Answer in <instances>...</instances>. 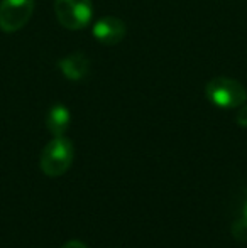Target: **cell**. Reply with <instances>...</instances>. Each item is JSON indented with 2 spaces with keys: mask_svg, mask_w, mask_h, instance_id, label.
I'll return each mask as SVG.
<instances>
[{
  "mask_svg": "<svg viewBox=\"0 0 247 248\" xmlns=\"http://www.w3.org/2000/svg\"><path fill=\"white\" fill-rule=\"evenodd\" d=\"M58 68L65 75V78L71 79V81H82L90 71V59L83 52H73V54L60 59Z\"/></svg>",
  "mask_w": 247,
  "mask_h": 248,
  "instance_id": "8992f818",
  "label": "cell"
},
{
  "mask_svg": "<svg viewBox=\"0 0 247 248\" xmlns=\"http://www.w3.org/2000/svg\"><path fill=\"white\" fill-rule=\"evenodd\" d=\"M54 12L65 29L80 31L92 20L93 5L92 0H56Z\"/></svg>",
  "mask_w": 247,
  "mask_h": 248,
  "instance_id": "3957f363",
  "label": "cell"
},
{
  "mask_svg": "<svg viewBox=\"0 0 247 248\" xmlns=\"http://www.w3.org/2000/svg\"><path fill=\"white\" fill-rule=\"evenodd\" d=\"M75 157V149L69 139L53 137L41 152L39 167L49 177H60L69 170Z\"/></svg>",
  "mask_w": 247,
  "mask_h": 248,
  "instance_id": "6da1fadb",
  "label": "cell"
},
{
  "mask_svg": "<svg viewBox=\"0 0 247 248\" xmlns=\"http://www.w3.org/2000/svg\"><path fill=\"white\" fill-rule=\"evenodd\" d=\"M241 216H244V218L247 219V196L244 199V202H242V215Z\"/></svg>",
  "mask_w": 247,
  "mask_h": 248,
  "instance_id": "8fae6325",
  "label": "cell"
},
{
  "mask_svg": "<svg viewBox=\"0 0 247 248\" xmlns=\"http://www.w3.org/2000/svg\"><path fill=\"white\" fill-rule=\"evenodd\" d=\"M205 95L210 100L212 105L224 110H232V108H239L247 101L246 88L239 81L232 78H214L207 83L205 88Z\"/></svg>",
  "mask_w": 247,
  "mask_h": 248,
  "instance_id": "7a4b0ae2",
  "label": "cell"
},
{
  "mask_svg": "<svg viewBox=\"0 0 247 248\" xmlns=\"http://www.w3.org/2000/svg\"><path fill=\"white\" fill-rule=\"evenodd\" d=\"M92 34L99 43L105 44V46H115L125 37V24L119 17H102L93 24Z\"/></svg>",
  "mask_w": 247,
  "mask_h": 248,
  "instance_id": "5b68a950",
  "label": "cell"
},
{
  "mask_svg": "<svg viewBox=\"0 0 247 248\" xmlns=\"http://www.w3.org/2000/svg\"><path fill=\"white\" fill-rule=\"evenodd\" d=\"M232 235L237 242H247V219L244 216H241L239 219H235L234 225L231 228Z\"/></svg>",
  "mask_w": 247,
  "mask_h": 248,
  "instance_id": "ba28073f",
  "label": "cell"
},
{
  "mask_svg": "<svg viewBox=\"0 0 247 248\" xmlns=\"http://www.w3.org/2000/svg\"><path fill=\"white\" fill-rule=\"evenodd\" d=\"M61 248H88V247L83 242H80V240H69V242H66Z\"/></svg>",
  "mask_w": 247,
  "mask_h": 248,
  "instance_id": "30bf717a",
  "label": "cell"
},
{
  "mask_svg": "<svg viewBox=\"0 0 247 248\" xmlns=\"http://www.w3.org/2000/svg\"><path fill=\"white\" fill-rule=\"evenodd\" d=\"M235 120H237V124L241 125V127H247V101L239 107V111H237V115H235Z\"/></svg>",
  "mask_w": 247,
  "mask_h": 248,
  "instance_id": "9c48e42d",
  "label": "cell"
},
{
  "mask_svg": "<svg viewBox=\"0 0 247 248\" xmlns=\"http://www.w3.org/2000/svg\"><path fill=\"white\" fill-rule=\"evenodd\" d=\"M71 124V113L65 105H53L46 115V127L53 137H63Z\"/></svg>",
  "mask_w": 247,
  "mask_h": 248,
  "instance_id": "52a82bcc",
  "label": "cell"
},
{
  "mask_svg": "<svg viewBox=\"0 0 247 248\" xmlns=\"http://www.w3.org/2000/svg\"><path fill=\"white\" fill-rule=\"evenodd\" d=\"M34 12V0H0V29L16 32L29 22Z\"/></svg>",
  "mask_w": 247,
  "mask_h": 248,
  "instance_id": "277c9868",
  "label": "cell"
}]
</instances>
